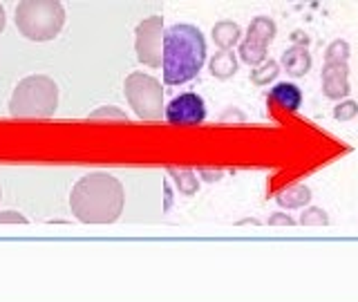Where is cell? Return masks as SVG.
Here are the masks:
<instances>
[{"label": "cell", "mask_w": 358, "mask_h": 302, "mask_svg": "<svg viewBox=\"0 0 358 302\" xmlns=\"http://www.w3.org/2000/svg\"><path fill=\"white\" fill-rule=\"evenodd\" d=\"M206 63V38L195 25H173L164 31V83L182 85L193 81Z\"/></svg>", "instance_id": "obj_1"}, {"label": "cell", "mask_w": 358, "mask_h": 302, "mask_svg": "<svg viewBox=\"0 0 358 302\" xmlns=\"http://www.w3.org/2000/svg\"><path fill=\"white\" fill-rule=\"evenodd\" d=\"M72 208L85 222H110L121 210V186L110 175H92L74 188Z\"/></svg>", "instance_id": "obj_2"}, {"label": "cell", "mask_w": 358, "mask_h": 302, "mask_svg": "<svg viewBox=\"0 0 358 302\" xmlns=\"http://www.w3.org/2000/svg\"><path fill=\"white\" fill-rule=\"evenodd\" d=\"M16 22L27 38H54L63 25V7L59 3H25L16 11Z\"/></svg>", "instance_id": "obj_3"}, {"label": "cell", "mask_w": 358, "mask_h": 302, "mask_svg": "<svg viewBox=\"0 0 358 302\" xmlns=\"http://www.w3.org/2000/svg\"><path fill=\"white\" fill-rule=\"evenodd\" d=\"M56 108V85L50 78H27L16 89L11 101L14 115H50Z\"/></svg>", "instance_id": "obj_4"}, {"label": "cell", "mask_w": 358, "mask_h": 302, "mask_svg": "<svg viewBox=\"0 0 358 302\" xmlns=\"http://www.w3.org/2000/svg\"><path fill=\"white\" fill-rule=\"evenodd\" d=\"M275 34H278V27H275V20L268 18V16H257L251 20L249 29H246V38L240 43V59L251 65V67H257L266 61V48L275 41Z\"/></svg>", "instance_id": "obj_5"}, {"label": "cell", "mask_w": 358, "mask_h": 302, "mask_svg": "<svg viewBox=\"0 0 358 302\" xmlns=\"http://www.w3.org/2000/svg\"><path fill=\"white\" fill-rule=\"evenodd\" d=\"M126 92L130 103L143 119H159L162 117V85L150 76L134 74L128 78Z\"/></svg>", "instance_id": "obj_6"}, {"label": "cell", "mask_w": 358, "mask_h": 302, "mask_svg": "<svg viewBox=\"0 0 358 302\" xmlns=\"http://www.w3.org/2000/svg\"><path fill=\"white\" fill-rule=\"evenodd\" d=\"M166 121L173 126H199L206 119V103L195 92H186L175 96L166 106Z\"/></svg>", "instance_id": "obj_7"}, {"label": "cell", "mask_w": 358, "mask_h": 302, "mask_svg": "<svg viewBox=\"0 0 358 302\" xmlns=\"http://www.w3.org/2000/svg\"><path fill=\"white\" fill-rule=\"evenodd\" d=\"M139 34V61L148 65H162V54H164V22L159 16L145 20L137 29Z\"/></svg>", "instance_id": "obj_8"}, {"label": "cell", "mask_w": 358, "mask_h": 302, "mask_svg": "<svg viewBox=\"0 0 358 302\" xmlns=\"http://www.w3.org/2000/svg\"><path fill=\"white\" fill-rule=\"evenodd\" d=\"M322 94L331 101H345L350 96V67L347 63H324L322 67Z\"/></svg>", "instance_id": "obj_9"}, {"label": "cell", "mask_w": 358, "mask_h": 302, "mask_svg": "<svg viewBox=\"0 0 358 302\" xmlns=\"http://www.w3.org/2000/svg\"><path fill=\"white\" fill-rule=\"evenodd\" d=\"M311 54L305 45H291L287 52H282V59H280V65L285 67L289 76L300 78L305 76L311 70Z\"/></svg>", "instance_id": "obj_10"}, {"label": "cell", "mask_w": 358, "mask_h": 302, "mask_svg": "<svg viewBox=\"0 0 358 302\" xmlns=\"http://www.w3.org/2000/svg\"><path fill=\"white\" fill-rule=\"evenodd\" d=\"M275 201L280 208H287V210H294V208H307L309 201H311V190L305 184H294L285 188L282 193L275 195Z\"/></svg>", "instance_id": "obj_11"}, {"label": "cell", "mask_w": 358, "mask_h": 302, "mask_svg": "<svg viewBox=\"0 0 358 302\" xmlns=\"http://www.w3.org/2000/svg\"><path fill=\"white\" fill-rule=\"evenodd\" d=\"M208 70L213 76L220 78V81H227V78L238 74V56H235V52H231V50H220L210 59Z\"/></svg>", "instance_id": "obj_12"}, {"label": "cell", "mask_w": 358, "mask_h": 302, "mask_svg": "<svg viewBox=\"0 0 358 302\" xmlns=\"http://www.w3.org/2000/svg\"><path fill=\"white\" fill-rule=\"evenodd\" d=\"M271 99L275 101V103L287 110V112H296L302 103V92H300V87L294 85V83H275L271 87Z\"/></svg>", "instance_id": "obj_13"}, {"label": "cell", "mask_w": 358, "mask_h": 302, "mask_svg": "<svg viewBox=\"0 0 358 302\" xmlns=\"http://www.w3.org/2000/svg\"><path fill=\"white\" fill-rule=\"evenodd\" d=\"M210 34L220 50H233V45H238L242 38V27L233 20H220L213 25Z\"/></svg>", "instance_id": "obj_14"}, {"label": "cell", "mask_w": 358, "mask_h": 302, "mask_svg": "<svg viewBox=\"0 0 358 302\" xmlns=\"http://www.w3.org/2000/svg\"><path fill=\"white\" fill-rule=\"evenodd\" d=\"M280 74V63L278 61H264L262 65H257L251 72V81L255 85H268L273 83Z\"/></svg>", "instance_id": "obj_15"}, {"label": "cell", "mask_w": 358, "mask_h": 302, "mask_svg": "<svg viewBox=\"0 0 358 302\" xmlns=\"http://www.w3.org/2000/svg\"><path fill=\"white\" fill-rule=\"evenodd\" d=\"M350 56H352L350 43L343 38H336L327 45V50H324V63H347Z\"/></svg>", "instance_id": "obj_16"}, {"label": "cell", "mask_w": 358, "mask_h": 302, "mask_svg": "<svg viewBox=\"0 0 358 302\" xmlns=\"http://www.w3.org/2000/svg\"><path fill=\"white\" fill-rule=\"evenodd\" d=\"M171 175L175 177V184L179 188V193H184V195H195L197 190H199V182H197V177L195 173H190V171H175V168H171Z\"/></svg>", "instance_id": "obj_17"}, {"label": "cell", "mask_w": 358, "mask_h": 302, "mask_svg": "<svg viewBox=\"0 0 358 302\" xmlns=\"http://www.w3.org/2000/svg\"><path fill=\"white\" fill-rule=\"evenodd\" d=\"M298 224H302V226H327L329 215H327V210L320 206H307L302 210Z\"/></svg>", "instance_id": "obj_18"}, {"label": "cell", "mask_w": 358, "mask_h": 302, "mask_svg": "<svg viewBox=\"0 0 358 302\" xmlns=\"http://www.w3.org/2000/svg\"><path fill=\"white\" fill-rule=\"evenodd\" d=\"M358 117V103L356 101H350V99H345V101H338V106L334 108V119L336 121H354Z\"/></svg>", "instance_id": "obj_19"}, {"label": "cell", "mask_w": 358, "mask_h": 302, "mask_svg": "<svg viewBox=\"0 0 358 302\" xmlns=\"http://www.w3.org/2000/svg\"><path fill=\"white\" fill-rule=\"evenodd\" d=\"M296 220L289 215V213H273L268 217V226H294Z\"/></svg>", "instance_id": "obj_20"}, {"label": "cell", "mask_w": 358, "mask_h": 302, "mask_svg": "<svg viewBox=\"0 0 358 302\" xmlns=\"http://www.w3.org/2000/svg\"><path fill=\"white\" fill-rule=\"evenodd\" d=\"M199 175L206 179V182H220L222 171H206V168H199Z\"/></svg>", "instance_id": "obj_21"}]
</instances>
